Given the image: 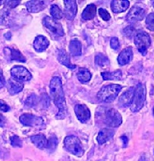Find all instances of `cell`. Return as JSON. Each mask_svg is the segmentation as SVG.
I'll return each mask as SVG.
<instances>
[{"label":"cell","mask_w":154,"mask_h":161,"mask_svg":"<svg viewBox=\"0 0 154 161\" xmlns=\"http://www.w3.org/2000/svg\"><path fill=\"white\" fill-rule=\"evenodd\" d=\"M49 89H50L51 97L52 98L55 105L58 109V112L56 116V119H62L65 118L67 115V107H66L62 80L59 77H52L49 84Z\"/></svg>","instance_id":"1"},{"label":"cell","mask_w":154,"mask_h":161,"mask_svg":"<svg viewBox=\"0 0 154 161\" xmlns=\"http://www.w3.org/2000/svg\"><path fill=\"white\" fill-rule=\"evenodd\" d=\"M122 87L119 85H108L103 86L97 93L96 97L100 102L111 103L117 97Z\"/></svg>","instance_id":"2"},{"label":"cell","mask_w":154,"mask_h":161,"mask_svg":"<svg viewBox=\"0 0 154 161\" xmlns=\"http://www.w3.org/2000/svg\"><path fill=\"white\" fill-rule=\"evenodd\" d=\"M146 94V91L145 85L143 83L137 84L136 87H135L133 103L130 107V109H131L132 112L137 113L142 109V107L144 105V103H145Z\"/></svg>","instance_id":"3"},{"label":"cell","mask_w":154,"mask_h":161,"mask_svg":"<svg viewBox=\"0 0 154 161\" xmlns=\"http://www.w3.org/2000/svg\"><path fill=\"white\" fill-rule=\"evenodd\" d=\"M64 146L66 151L72 153L77 157H82L84 155V151L81 146V142L80 139L74 135L67 136L64 140Z\"/></svg>","instance_id":"4"},{"label":"cell","mask_w":154,"mask_h":161,"mask_svg":"<svg viewBox=\"0 0 154 161\" xmlns=\"http://www.w3.org/2000/svg\"><path fill=\"white\" fill-rule=\"evenodd\" d=\"M104 123L110 128H117L122 123V117L116 109L113 108L106 109L103 115Z\"/></svg>","instance_id":"5"},{"label":"cell","mask_w":154,"mask_h":161,"mask_svg":"<svg viewBox=\"0 0 154 161\" xmlns=\"http://www.w3.org/2000/svg\"><path fill=\"white\" fill-rule=\"evenodd\" d=\"M135 44L143 56H146L147 49L151 44L150 35L146 32H139L135 36Z\"/></svg>","instance_id":"6"},{"label":"cell","mask_w":154,"mask_h":161,"mask_svg":"<svg viewBox=\"0 0 154 161\" xmlns=\"http://www.w3.org/2000/svg\"><path fill=\"white\" fill-rule=\"evenodd\" d=\"M20 122L23 125L29 126V127H34L36 129H43L45 127V123L43 118L40 116H36L35 115L30 114V113H25L20 116Z\"/></svg>","instance_id":"7"},{"label":"cell","mask_w":154,"mask_h":161,"mask_svg":"<svg viewBox=\"0 0 154 161\" xmlns=\"http://www.w3.org/2000/svg\"><path fill=\"white\" fill-rule=\"evenodd\" d=\"M43 23L44 26L56 36H62L65 35V32H64L63 27H62L61 24L58 23L52 17L45 16V18L43 20Z\"/></svg>","instance_id":"8"},{"label":"cell","mask_w":154,"mask_h":161,"mask_svg":"<svg viewBox=\"0 0 154 161\" xmlns=\"http://www.w3.org/2000/svg\"><path fill=\"white\" fill-rule=\"evenodd\" d=\"M11 75L21 81H27L32 78V75L28 70L21 65H15L11 69Z\"/></svg>","instance_id":"9"},{"label":"cell","mask_w":154,"mask_h":161,"mask_svg":"<svg viewBox=\"0 0 154 161\" xmlns=\"http://www.w3.org/2000/svg\"><path fill=\"white\" fill-rule=\"evenodd\" d=\"M146 15V11L141 7L136 5L130 9L129 12L126 15V20L129 23H135L142 21Z\"/></svg>","instance_id":"10"},{"label":"cell","mask_w":154,"mask_h":161,"mask_svg":"<svg viewBox=\"0 0 154 161\" xmlns=\"http://www.w3.org/2000/svg\"><path fill=\"white\" fill-rule=\"evenodd\" d=\"M135 87H131L120 96L118 99V105L120 107L125 108L131 107L134 100V97H135Z\"/></svg>","instance_id":"11"},{"label":"cell","mask_w":154,"mask_h":161,"mask_svg":"<svg viewBox=\"0 0 154 161\" xmlns=\"http://www.w3.org/2000/svg\"><path fill=\"white\" fill-rule=\"evenodd\" d=\"M74 113L77 118L82 123H86L91 119V111L84 104H77L74 107Z\"/></svg>","instance_id":"12"},{"label":"cell","mask_w":154,"mask_h":161,"mask_svg":"<svg viewBox=\"0 0 154 161\" xmlns=\"http://www.w3.org/2000/svg\"><path fill=\"white\" fill-rule=\"evenodd\" d=\"M65 3V11L64 14L68 20L72 21L74 20L77 14V3L74 0H65L64 1Z\"/></svg>","instance_id":"13"},{"label":"cell","mask_w":154,"mask_h":161,"mask_svg":"<svg viewBox=\"0 0 154 161\" xmlns=\"http://www.w3.org/2000/svg\"><path fill=\"white\" fill-rule=\"evenodd\" d=\"M4 53L11 60H16V61L21 62V63H26L27 61L26 58L18 49L5 47L4 49Z\"/></svg>","instance_id":"14"},{"label":"cell","mask_w":154,"mask_h":161,"mask_svg":"<svg viewBox=\"0 0 154 161\" xmlns=\"http://www.w3.org/2000/svg\"><path fill=\"white\" fill-rule=\"evenodd\" d=\"M133 58V51L131 47H126L118 56V63L120 65H125L131 61Z\"/></svg>","instance_id":"15"},{"label":"cell","mask_w":154,"mask_h":161,"mask_svg":"<svg viewBox=\"0 0 154 161\" xmlns=\"http://www.w3.org/2000/svg\"><path fill=\"white\" fill-rule=\"evenodd\" d=\"M49 45V41L44 36L39 35L36 36L34 41V48L36 52L42 53L47 49Z\"/></svg>","instance_id":"16"},{"label":"cell","mask_w":154,"mask_h":161,"mask_svg":"<svg viewBox=\"0 0 154 161\" xmlns=\"http://www.w3.org/2000/svg\"><path fill=\"white\" fill-rule=\"evenodd\" d=\"M130 5L127 0H113L111 3V9L114 13H121L126 11Z\"/></svg>","instance_id":"17"},{"label":"cell","mask_w":154,"mask_h":161,"mask_svg":"<svg viewBox=\"0 0 154 161\" xmlns=\"http://www.w3.org/2000/svg\"><path fill=\"white\" fill-rule=\"evenodd\" d=\"M24 85L21 80H18L12 78L8 80V91L9 94L14 95L20 93L23 90Z\"/></svg>","instance_id":"18"},{"label":"cell","mask_w":154,"mask_h":161,"mask_svg":"<svg viewBox=\"0 0 154 161\" xmlns=\"http://www.w3.org/2000/svg\"><path fill=\"white\" fill-rule=\"evenodd\" d=\"M57 58L58 62L62 64L63 65H65L67 68L71 69H74L76 68V65H72L71 63L70 60V56H69V53L65 50V49H58V54H57Z\"/></svg>","instance_id":"19"},{"label":"cell","mask_w":154,"mask_h":161,"mask_svg":"<svg viewBox=\"0 0 154 161\" xmlns=\"http://www.w3.org/2000/svg\"><path fill=\"white\" fill-rule=\"evenodd\" d=\"M25 5H26L27 11L33 13L41 12L46 7L45 3L43 1H38V0H32V1L27 2Z\"/></svg>","instance_id":"20"},{"label":"cell","mask_w":154,"mask_h":161,"mask_svg":"<svg viewBox=\"0 0 154 161\" xmlns=\"http://www.w3.org/2000/svg\"><path fill=\"white\" fill-rule=\"evenodd\" d=\"M115 131L111 129H102L98 133L97 142L100 144H103L114 136Z\"/></svg>","instance_id":"21"},{"label":"cell","mask_w":154,"mask_h":161,"mask_svg":"<svg viewBox=\"0 0 154 161\" xmlns=\"http://www.w3.org/2000/svg\"><path fill=\"white\" fill-rule=\"evenodd\" d=\"M30 140L32 143L37 148H40V149L47 148L48 141L47 140V138H46L44 135L38 134L33 135V136L30 137Z\"/></svg>","instance_id":"22"},{"label":"cell","mask_w":154,"mask_h":161,"mask_svg":"<svg viewBox=\"0 0 154 161\" xmlns=\"http://www.w3.org/2000/svg\"><path fill=\"white\" fill-rule=\"evenodd\" d=\"M96 7L94 4H89L84 8L82 13V18L85 21H90L93 19V18L96 16Z\"/></svg>","instance_id":"23"},{"label":"cell","mask_w":154,"mask_h":161,"mask_svg":"<svg viewBox=\"0 0 154 161\" xmlns=\"http://www.w3.org/2000/svg\"><path fill=\"white\" fill-rule=\"evenodd\" d=\"M101 75L105 80H120L122 78V72L116 70L115 72H102Z\"/></svg>","instance_id":"24"},{"label":"cell","mask_w":154,"mask_h":161,"mask_svg":"<svg viewBox=\"0 0 154 161\" xmlns=\"http://www.w3.org/2000/svg\"><path fill=\"white\" fill-rule=\"evenodd\" d=\"M69 50L74 56H79L82 54V46L79 40H71L69 44Z\"/></svg>","instance_id":"25"},{"label":"cell","mask_w":154,"mask_h":161,"mask_svg":"<svg viewBox=\"0 0 154 161\" xmlns=\"http://www.w3.org/2000/svg\"><path fill=\"white\" fill-rule=\"evenodd\" d=\"M91 73L88 69H85V68H80L78 69V73H77V78H78V80L81 82L82 84H85L91 80Z\"/></svg>","instance_id":"26"},{"label":"cell","mask_w":154,"mask_h":161,"mask_svg":"<svg viewBox=\"0 0 154 161\" xmlns=\"http://www.w3.org/2000/svg\"><path fill=\"white\" fill-rule=\"evenodd\" d=\"M95 63L98 66L104 68L109 65V60L104 54L99 53L95 56Z\"/></svg>","instance_id":"27"},{"label":"cell","mask_w":154,"mask_h":161,"mask_svg":"<svg viewBox=\"0 0 154 161\" xmlns=\"http://www.w3.org/2000/svg\"><path fill=\"white\" fill-rule=\"evenodd\" d=\"M50 14L52 16V18L56 20H59L63 17V12H62L61 9L57 5L53 4L51 5L50 8Z\"/></svg>","instance_id":"28"},{"label":"cell","mask_w":154,"mask_h":161,"mask_svg":"<svg viewBox=\"0 0 154 161\" xmlns=\"http://www.w3.org/2000/svg\"><path fill=\"white\" fill-rule=\"evenodd\" d=\"M40 102V99L36 94H31L25 100V106L27 107H34Z\"/></svg>","instance_id":"29"},{"label":"cell","mask_w":154,"mask_h":161,"mask_svg":"<svg viewBox=\"0 0 154 161\" xmlns=\"http://www.w3.org/2000/svg\"><path fill=\"white\" fill-rule=\"evenodd\" d=\"M58 145V139L56 136H52L49 138L47 143V149L49 151H53L56 150V147Z\"/></svg>","instance_id":"30"},{"label":"cell","mask_w":154,"mask_h":161,"mask_svg":"<svg viewBox=\"0 0 154 161\" xmlns=\"http://www.w3.org/2000/svg\"><path fill=\"white\" fill-rule=\"evenodd\" d=\"M146 25L150 31H154V12L148 14L146 18Z\"/></svg>","instance_id":"31"},{"label":"cell","mask_w":154,"mask_h":161,"mask_svg":"<svg viewBox=\"0 0 154 161\" xmlns=\"http://www.w3.org/2000/svg\"><path fill=\"white\" fill-rule=\"evenodd\" d=\"M11 144L12 147H22V142L20 138L17 135H14V136L11 137L10 138Z\"/></svg>","instance_id":"32"},{"label":"cell","mask_w":154,"mask_h":161,"mask_svg":"<svg viewBox=\"0 0 154 161\" xmlns=\"http://www.w3.org/2000/svg\"><path fill=\"white\" fill-rule=\"evenodd\" d=\"M135 31H136V29L132 26H128L124 29V34H125V36H127L128 38H130V39H131L133 36H135V35H136V34H135Z\"/></svg>","instance_id":"33"},{"label":"cell","mask_w":154,"mask_h":161,"mask_svg":"<svg viewBox=\"0 0 154 161\" xmlns=\"http://www.w3.org/2000/svg\"><path fill=\"white\" fill-rule=\"evenodd\" d=\"M99 14H100V17H101L102 19H103L104 21H109V20H110V18H111L110 14L105 8H100L99 9Z\"/></svg>","instance_id":"34"},{"label":"cell","mask_w":154,"mask_h":161,"mask_svg":"<svg viewBox=\"0 0 154 161\" xmlns=\"http://www.w3.org/2000/svg\"><path fill=\"white\" fill-rule=\"evenodd\" d=\"M110 46L113 49H118L120 47V44H119L118 39L117 37H113L110 40Z\"/></svg>","instance_id":"35"},{"label":"cell","mask_w":154,"mask_h":161,"mask_svg":"<svg viewBox=\"0 0 154 161\" xmlns=\"http://www.w3.org/2000/svg\"><path fill=\"white\" fill-rule=\"evenodd\" d=\"M5 7H8V8H15L17 5H18L21 3V1H5Z\"/></svg>","instance_id":"36"},{"label":"cell","mask_w":154,"mask_h":161,"mask_svg":"<svg viewBox=\"0 0 154 161\" xmlns=\"http://www.w3.org/2000/svg\"><path fill=\"white\" fill-rule=\"evenodd\" d=\"M0 105H1L2 112H4V113L8 112L9 109H10V107H9L4 101H3V100H0Z\"/></svg>","instance_id":"37"},{"label":"cell","mask_w":154,"mask_h":161,"mask_svg":"<svg viewBox=\"0 0 154 161\" xmlns=\"http://www.w3.org/2000/svg\"><path fill=\"white\" fill-rule=\"evenodd\" d=\"M121 139H122V142H123V147H125L128 143V138L125 136V135H123V136L121 137Z\"/></svg>","instance_id":"38"},{"label":"cell","mask_w":154,"mask_h":161,"mask_svg":"<svg viewBox=\"0 0 154 161\" xmlns=\"http://www.w3.org/2000/svg\"><path fill=\"white\" fill-rule=\"evenodd\" d=\"M5 78L3 75V72H1V86H0V87H1V88H3V87L5 86Z\"/></svg>","instance_id":"39"},{"label":"cell","mask_w":154,"mask_h":161,"mask_svg":"<svg viewBox=\"0 0 154 161\" xmlns=\"http://www.w3.org/2000/svg\"><path fill=\"white\" fill-rule=\"evenodd\" d=\"M5 38L6 40H11V37H12V35H11V33L10 32H8L6 33V34H5Z\"/></svg>","instance_id":"40"},{"label":"cell","mask_w":154,"mask_h":161,"mask_svg":"<svg viewBox=\"0 0 154 161\" xmlns=\"http://www.w3.org/2000/svg\"><path fill=\"white\" fill-rule=\"evenodd\" d=\"M138 161H148V160L145 156H142V157H140V158L139 159Z\"/></svg>","instance_id":"41"},{"label":"cell","mask_w":154,"mask_h":161,"mask_svg":"<svg viewBox=\"0 0 154 161\" xmlns=\"http://www.w3.org/2000/svg\"><path fill=\"white\" fill-rule=\"evenodd\" d=\"M151 3H152V4H153V7L154 8V1H151Z\"/></svg>","instance_id":"42"},{"label":"cell","mask_w":154,"mask_h":161,"mask_svg":"<svg viewBox=\"0 0 154 161\" xmlns=\"http://www.w3.org/2000/svg\"><path fill=\"white\" fill-rule=\"evenodd\" d=\"M153 116H154V107H153Z\"/></svg>","instance_id":"43"},{"label":"cell","mask_w":154,"mask_h":161,"mask_svg":"<svg viewBox=\"0 0 154 161\" xmlns=\"http://www.w3.org/2000/svg\"><path fill=\"white\" fill-rule=\"evenodd\" d=\"M153 153H154V151H153Z\"/></svg>","instance_id":"44"}]
</instances>
